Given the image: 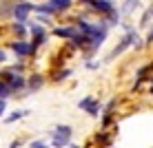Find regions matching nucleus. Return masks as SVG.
Here are the masks:
<instances>
[{"label": "nucleus", "instance_id": "nucleus-1", "mask_svg": "<svg viewBox=\"0 0 153 148\" xmlns=\"http://www.w3.org/2000/svg\"><path fill=\"white\" fill-rule=\"evenodd\" d=\"M71 139V128L69 126H58V130L53 133V146H65Z\"/></svg>", "mask_w": 153, "mask_h": 148}, {"label": "nucleus", "instance_id": "nucleus-2", "mask_svg": "<svg viewBox=\"0 0 153 148\" xmlns=\"http://www.w3.org/2000/svg\"><path fill=\"white\" fill-rule=\"evenodd\" d=\"M31 9H33V4H29V2H22V4H18V7L13 9V15L20 20V22H22V20L29 15V11H31Z\"/></svg>", "mask_w": 153, "mask_h": 148}, {"label": "nucleus", "instance_id": "nucleus-3", "mask_svg": "<svg viewBox=\"0 0 153 148\" xmlns=\"http://www.w3.org/2000/svg\"><path fill=\"white\" fill-rule=\"evenodd\" d=\"M93 7H96L98 11H113V7H111L109 0H93Z\"/></svg>", "mask_w": 153, "mask_h": 148}, {"label": "nucleus", "instance_id": "nucleus-4", "mask_svg": "<svg viewBox=\"0 0 153 148\" xmlns=\"http://www.w3.org/2000/svg\"><path fill=\"white\" fill-rule=\"evenodd\" d=\"M71 0H51V7H53V11H65V9H69Z\"/></svg>", "mask_w": 153, "mask_h": 148}, {"label": "nucleus", "instance_id": "nucleus-5", "mask_svg": "<svg viewBox=\"0 0 153 148\" xmlns=\"http://www.w3.org/2000/svg\"><path fill=\"white\" fill-rule=\"evenodd\" d=\"M13 49L18 51L20 55H27V53H31V46L27 44V42H16V44H13Z\"/></svg>", "mask_w": 153, "mask_h": 148}, {"label": "nucleus", "instance_id": "nucleus-6", "mask_svg": "<svg viewBox=\"0 0 153 148\" xmlns=\"http://www.w3.org/2000/svg\"><path fill=\"white\" fill-rule=\"evenodd\" d=\"M56 35H60V38H76V31L73 29H56Z\"/></svg>", "mask_w": 153, "mask_h": 148}, {"label": "nucleus", "instance_id": "nucleus-7", "mask_svg": "<svg viewBox=\"0 0 153 148\" xmlns=\"http://www.w3.org/2000/svg\"><path fill=\"white\" fill-rule=\"evenodd\" d=\"M40 84H42V77L40 75H33V77H31V82H29V88H38Z\"/></svg>", "mask_w": 153, "mask_h": 148}, {"label": "nucleus", "instance_id": "nucleus-8", "mask_svg": "<svg viewBox=\"0 0 153 148\" xmlns=\"http://www.w3.org/2000/svg\"><path fill=\"white\" fill-rule=\"evenodd\" d=\"M151 15H153V7L146 9V13L142 15V24H149V20H151Z\"/></svg>", "mask_w": 153, "mask_h": 148}, {"label": "nucleus", "instance_id": "nucleus-9", "mask_svg": "<svg viewBox=\"0 0 153 148\" xmlns=\"http://www.w3.org/2000/svg\"><path fill=\"white\" fill-rule=\"evenodd\" d=\"M4 95H9V86L4 82H0V97H4Z\"/></svg>", "mask_w": 153, "mask_h": 148}, {"label": "nucleus", "instance_id": "nucleus-10", "mask_svg": "<svg viewBox=\"0 0 153 148\" xmlns=\"http://www.w3.org/2000/svg\"><path fill=\"white\" fill-rule=\"evenodd\" d=\"M146 42H153V29L149 31V38H146Z\"/></svg>", "mask_w": 153, "mask_h": 148}, {"label": "nucleus", "instance_id": "nucleus-11", "mask_svg": "<svg viewBox=\"0 0 153 148\" xmlns=\"http://www.w3.org/2000/svg\"><path fill=\"white\" fill-rule=\"evenodd\" d=\"M2 108H4V102L0 99V115H2Z\"/></svg>", "mask_w": 153, "mask_h": 148}, {"label": "nucleus", "instance_id": "nucleus-12", "mask_svg": "<svg viewBox=\"0 0 153 148\" xmlns=\"http://www.w3.org/2000/svg\"><path fill=\"white\" fill-rule=\"evenodd\" d=\"M4 60V53H2V51H0V62H2Z\"/></svg>", "mask_w": 153, "mask_h": 148}, {"label": "nucleus", "instance_id": "nucleus-13", "mask_svg": "<svg viewBox=\"0 0 153 148\" xmlns=\"http://www.w3.org/2000/svg\"><path fill=\"white\" fill-rule=\"evenodd\" d=\"M84 2H93V0H84Z\"/></svg>", "mask_w": 153, "mask_h": 148}]
</instances>
